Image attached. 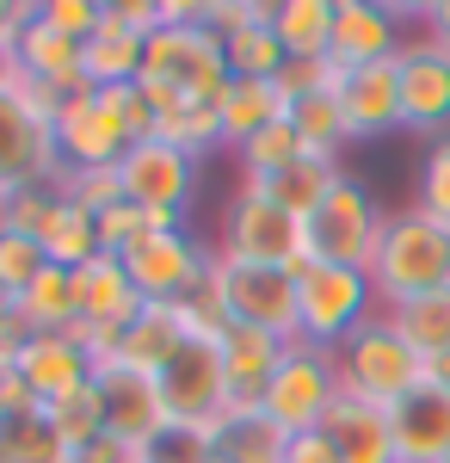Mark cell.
Listing matches in <instances>:
<instances>
[{
  "instance_id": "cell-1",
  "label": "cell",
  "mask_w": 450,
  "mask_h": 463,
  "mask_svg": "<svg viewBox=\"0 0 450 463\" xmlns=\"http://www.w3.org/2000/svg\"><path fill=\"white\" fill-rule=\"evenodd\" d=\"M370 285H377L382 309H401L414 297L450 290V229L432 222L426 211H389L382 241L370 253Z\"/></svg>"
},
{
  "instance_id": "cell-2",
  "label": "cell",
  "mask_w": 450,
  "mask_h": 463,
  "mask_svg": "<svg viewBox=\"0 0 450 463\" xmlns=\"http://www.w3.org/2000/svg\"><path fill=\"white\" fill-rule=\"evenodd\" d=\"M333 364H340V390L370 402V408H382V414L401 408L419 383H432V364L408 346V334L389 321V309L364 321L346 346L333 353Z\"/></svg>"
},
{
  "instance_id": "cell-3",
  "label": "cell",
  "mask_w": 450,
  "mask_h": 463,
  "mask_svg": "<svg viewBox=\"0 0 450 463\" xmlns=\"http://www.w3.org/2000/svg\"><path fill=\"white\" fill-rule=\"evenodd\" d=\"M370 316H382L370 272H358V266H321V260H309L296 272V340L303 346L340 353Z\"/></svg>"
},
{
  "instance_id": "cell-4",
  "label": "cell",
  "mask_w": 450,
  "mask_h": 463,
  "mask_svg": "<svg viewBox=\"0 0 450 463\" xmlns=\"http://www.w3.org/2000/svg\"><path fill=\"white\" fill-rule=\"evenodd\" d=\"M216 260L303 272V266H309L303 216H290L284 204H272V198H266V192H253V185H235V198L222 204V229H216Z\"/></svg>"
},
{
  "instance_id": "cell-5",
  "label": "cell",
  "mask_w": 450,
  "mask_h": 463,
  "mask_svg": "<svg viewBox=\"0 0 450 463\" xmlns=\"http://www.w3.org/2000/svg\"><path fill=\"white\" fill-rule=\"evenodd\" d=\"M142 80L173 93V99H222L229 87V50L210 19H185V25H161L148 37V62Z\"/></svg>"
},
{
  "instance_id": "cell-6",
  "label": "cell",
  "mask_w": 450,
  "mask_h": 463,
  "mask_svg": "<svg viewBox=\"0 0 450 463\" xmlns=\"http://www.w3.org/2000/svg\"><path fill=\"white\" fill-rule=\"evenodd\" d=\"M382 222L389 211H377V198H370V185L364 179H340L309 216H303V235H309V260L321 266H370V253L382 241Z\"/></svg>"
},
{
  "instance_id": "cell-7",
  "label": "cell",
  "mask_w": 450,
  "mask_h": 463,
  "mask_svg": "<svg viewBox=\"0 0 450 463\" xmlns=\"http://www.w3.org/2000/svg\"><path fill=\"white\" fill-rule=\"evenodd\" d=\"M340 364H333V353H321V346H290L284 353V364L272 371V383H266V414H272L277 427L290 432H321V420L333 414V402H340Z\"/></svg>"
},
{
  "instance_id": "cell-8",
  "label": "cell",
  "mask_w": 450,
  "mask_h": 463,
  "mask_svg": "<svg viewBox=\"0 0 450 463\" xmlns=\"http://www.w3.org/2000/svg\"><path fill=\"white\" fill-rule=\"evenodd\" d=\"M124 260V272H130V285L142 290V303H185L192 290L204 285L210 260L216 248H204L185 222H167V229H155V235H142L130 253H117Z\"/></svg>"
},
{
  "instance_id": "cell-9",
  "label": "cell",
  "mask_w": 450,
  "mask_h": 463,
  "mask_svg": "<svg viewBox=\"0 0 450 463\" xmlns=\"http://www.w3.org/2000/svg\"><path fill=\"white\" fill-rule=\"evenodd\" d=\"M117 185H124V204L148 211L155 222H185V204L198 192V161L148 137V143H130V155L117 161Z\"/></svg>"
},
{
  "instance_id": "cell-10",
  "label": "cell",
  "mask_w": 450,
  "mask_h": 463,
  "mask_svg": "<svg viewBox=\"0 0 450 463\" xmlns=\"http://www.w3.org/2000/svg\"><path fill=\"white\" fill-rule=\"evenodd\" d=\"M401 69V130H419L432 143L450 137V50L432 32H414L395 56Z\"/></svg>"
},
{
  "instance_id": "cell-11",
  "label": "cell",
  "mask_w": 450,
  "mask_h": 463,
  "mask_svg": "<svg viewBox=\"0 0 450 463\" xmlns=\"http://www.w3.org/2000/svg\"><path fill=\"white\" fill-rule=\"evenodd\" d=\"M155 383H161V402L173 414V432H204L210 420L229 414V371H222V353L210 340H192Z\"/></svg>"
},
{
  "instance_id": "cell-12",
  "label": "cell",
  "mask_w": 450,
  "mask_h": 463,
  "mask_svg": "<svg viewBox=\"0 0 450 463\" xmlns=\"http://www.w3.org/2000/svg\"><path fill=\"white\" fill-rule=\"evenodd\" d=\"M93 383H99V402H105V432L130 439V445H142V451H161V445L173 439V414H167L155 377L124 371V364H99Z\"/></svg>"
},
{
  "instance_id": "cell-13",
  "label": "cell",
  "mask_w": 450,
  "mask_h": 463,
  "mask_svg": "<svg viewBox=\"0 0 450 463\" xmlns=\"http://www.w3.org/2000/svg\"><path fill=\"white\" fill-rule=\"evenodd\" d=\"M56 155L69 174H105L130 155V130L117 124V111L99 99V87L74 93L69 111L56 118Z\"/></svg>"
},
{
  "instance_id": "cell-14",
  "label": "cell",
  "mask_w": 450,
  "mask_h": 463,
  "mask_svg": "<svg viewBox=\"0 0 450 463\" xmlns=\"http://www.w3.org/2000/svg\"><path fill=\"white\" fill-rule=\"evenodd\" d=\"M222 272V297H229V316L247 327H266L277 340H296V272L284 266H235V260H216Z\"/></svg>"
},
{
  "instance_id": "cell-15",
  "label": "cell",
  "mask_w": 450,
  "mask_h": 463,
  "mask_svg": "<svg viewBox=\"0 0 450 463\" xmlns=\"http://www.w3.org/2000/svg\"><path fill=\"white\" fill-rule=\"evenodd\" d=\"M62 155H56V124H43L19 99H0V198L25 185H56Z\"/></svg>"
},
{
  "instance_id": "cell-16",
  "label": "cell",
  "mask_w": 450,
  "mask_h": 463,
  "mask_svg": "<svg viewBox=\"0 0 450 463\" xmlns=\"http://www.w3.org/2000/svg\"><path fill=\"white\" fill-rule=\"evenodd\" d=\"M401 6L382 0H333V69H370L401 56Z\"/></svg>"
},
{
  "instance_id": "cell-17",
  "label": "cell",
  "mask_w": 450,
  "mask_h": 463,
  "mask_svg": "<svg viewBox=\"0 0 450 463\" xmlns=\"http://www.w3.org/2000/svg\"><path fill=\"white\" fill-rule=\"evenodd\" d=\"M340 118H346L352 143H377L389 130H401V69L370 62V69H340Z\"/></svg>"
},
{
  "instance_id": "cell-18",
  "label": "cell",
  "mask_w": 450,
  "mask_h": 463,
  "mask_svg": "<svg viewBox=\"0 0 450 463\" xmlns=\"http://www.w3.org/2000/svg\"><path fill=\"white\" fill-rule=\"evenodd\" d=\"M296 340H277L266 327H247L235 321L222 340H216V353H222V371H229V414H247V408H259L266 402V383H272V371L284 364Z\"/></svg>"
},
{
  "instance_id": "cell-19",
  "label": "cell",
  "mask_w": 450,
  "mask_h": 463,
  "mask_svg": "<svg viewBox=\"0 0 450 463\" xmlns=\"http://www.w3.org/2000/svg\"><path fill=\"white\" fill-rule=\"evenodd\" d=\"M192 321H185V303H142V316L117 334V358L124 371H142V377H161L185 346H192Z\"/></svg>"
},
{
  "instance_id": "cell-20",
  "label": "cell",
  "mask_w": 450,
  "mask_h": 463,
  "mask_svg": "<svg viewBox=\"0 0 450 463\" xmlns=\"http://www.w3.org/2000/svg\"><path fill=\"white\" fill-rule=\"evenodd\" d=\"M74 316H80L74 327H130L142 316V290L130 285L117 253L74 266Z\"/></svg>"
},
{
  "instance_id": "cell-21",
  "label": "cell",
  "mask_w": 450,
  "mask_h": 463,
  "mask_svg": "<svg viewBox=\"0 0 450 463\" xmlns=\"http://www.w3.org/2000/svg\"><path fill=\"white\" fill-rule=\"evenodd\" d=\"M395 463H445L450 458V390L419 383L401 408H389Z\"/></svg>"
},
{
  "instance_id": "cell-22",
  "label": "cell",
  "mask_w": 450,
  "mask_h": 463,
  "mask_svg": "<svg viewBox=\"0 0 450 463\" xmlns=\"http://www.w3.org/2000/svg\"><path fill=\"white\" fill-rule=\"evenodd\" d=\"M19 377L37 390L43 408H56L62 395L93 383V358H87V346L74 334H32L25 353H19Z\"/></svg>"
},
{
  "instance_id": "cell-23",
  "label": "cell",
  "mask_w": 450,
  "mask_h": 463,
  "mask_svg": "<svg viewBox=\"0 0 450 463\" xmlns=\"http://www.w3.org/2000/svg\"><path fill=\"white\" fill-rule=\"evenodd\" d=\"M185 439H198L210 458H235V463H284V451H290V432L277 427L266 408L222 414V420H210L204 432H185Z\"/></svg>"
},
{
  "instance_id": "cell-24",
  "label": "cell",
  "mask_w": 450,
  "mask_h": 463,
  "mask_svg": "<svg viewBox=\"0 0 450 463\" xmlns=\"http://www.w3.org/2000/svg\"><path fill=\"white\" fill-rule=\"evenodd\" d=\"M327 445L340 463H395V432H389V414L358 402V395H340L333 414L321 420Z\"/></svg>"
},
{
  "instance_id": "cell-25",
  "label": "cell",
  "mask_w": 450,
  "mask_h": 463,
  "mask_svg": "<svg viewBox=\"0 0 450 463\" xmlns=\"http://www.w3.org/2000/svg\"><path fill=\"white\" fill-rule=\"evenodd\" d=\"M19 69L37 74V80H62V87H87V43L69 32H56L43 13H37L32 0V19H25V32H19Z\"/></svg>"
},
{
  "instance_id": "cell-26",
  "label": "cell",
  "mask_w": 450,
  "mask_h": 463,
  "mask_svg": "<svg viewBox=\"0 0 450 463\" xmlns=\"http://www.w3.org/2000/svg\"><path fill=\"white\" fill-rule=\"evenodd\" d=\"M216 106H222V137H229V148L253 143L259 130H272V124L290 118V99H284L277 80H241V74H229V87H222Z\"/></svg>"
},
{
  "instance_id": "cell-27",
  "label": "cell",
  "mask_w": 450,
  "mask_h": 463,
  "mask_svg": "<svg viewBox=\"0 0 450 463\" xmlns=\"http://www.w3.org/2000/svg\"><path fill=\"white\" fill-rule=\"evenodd\" d=\"M272 32L290 62H314L333 50V0H277Z\"/></svg>"
},
{
  "instance_id": "cell-28",
  "label": "cell",
  "mask_w": 450,
  "mask_h": 463,
  "mask_svg": "<svg viewBox=\"0 0 450 463\" xmlns=\"http://www.w3.org/2000/svg\"><path fill=\"white\" fill-rule=\"evenodd\" d=\"M340 179H346V167H340V161H309V155H303L296 167H284V174H272V179H241V185L266 192V198H272V204H284L290 216H309L314 204L340 185Z\"/></svg>"
},
{
  "instance_id": "cell-29",
  "label": "cell",
  "mask_w": 450,
  "mask_h": 463,
  "mask_svg": "<svg viewBox=\"0 0 450 463\" xmlns=\"http://www.w3.org/2000/svg\"><path fill=\"white\" fill-rule=\"evenodd\" d=\"M13 309H19V321H25L32 334H69L74 321H80L74 316V272L69 266H43V279H37Z\"/></svg>"
},
{
  "instance_id": "cell-30",
  "label": "cell",
  "mask_w": 450,
  "mask_h": 463,
  "mask_svg": "<svg viewBox=\"0 0 450 463\" xmlns=\"http://www.w3.org/2000/svg\"><path fill=\"white\" fill-rule=\"evenodd\" d=\"M161 143L185 148L192 161H210L216 148H229V137H222V106L216 99H179L161 118Z\"/></svg>"
},
{
  "instance_id": "cell-31",
  "label": "cell",
  "mask_w": 450,
  "mask_h": 463,
  "mask_svg": "<svg viewBox=\"0 0 450 463\" xmlns=\"http://www.w3.org/2000/svg\"><path fill=\"white\" fill-rule=\"evenodd\" d=\"M389 321L408 334V346H414L426 364H438L450 358V290H432V297H414V303H401V309H389Z\"/></svg>"
},
{
  "instance_id": "cell-32",
  "label": "cell",
  "mask_w": 450,
  "mask_h": 463,
  "mask_svg": "<svg viewBox=\"0 0 450 463\" xmlns=\"http://www.w3.org/2000/svg\"><path fill=\"white\" fill-rule=\"evenodd\" d=\"M290 124H296V137H303V155L309 161H340L352 143L346 118H340V99L333 93H309V99H296L290 106Z\"/></svg>"
},
{
  "instance_id": "cell-33",
  "label": "cell",
  "mask_w": 450,
  "mask_h": 463,
  "mask_svg": "<svg viewBox=\"0 0 450 463\" xmlns=\"http://www.w3.org/2000/svg\"><path fill=\"white\" fill-rule=\"evenodd\" d=\"M0 463H69V439L50 427V414L0 420Z\"/></svg>"
},
{
  "instance_id": "cell-34",
  "label": "cell",
  "mask_w": 450,
  "mask_h": 463,
  "mask_svg": "<svg viewBox=\"0 0 450 463\" xmlns=\"http://www.w3.org/2000/svg\"><path fill=\"white\" fill-rule=\"evenodd\" d=\"M296 161H303V137H296V124H290V118L272 124V130H259L253 143L235 148L241 179H272V174H284V167H296Z\"/></svg>"
},
{
  "instance_id": "cell-35",
  "label": "cell",
  "mask_w": 450,
  "mask_h": 463,
  "mask_svg": "<svg viewBox=\"0 0 450 463\" xmlns=\"http://www.w3.org/2000/svg\"><path fill=\"white\" fill-rule=\"evenodd\" d=\"M43 253H50V266H87V260H99V216H87L80 204H62L56 216V229L43 235Z\"/></svg>"
},
{
  "instance_id": "cell-36",
  "label": "cell",
  "mask_w": 450,
  "mask_h": 463,
  "mask_svg": "<svg viewBox=\"0 0 450 463\" xmlns=\"http://www.w3.org/2000/svg\"><path fill=\"white\" fill-rule=\"evenodd\" d=\"M43 266H50L43 241L0 229V309H13V303H19V297H25L37 279H43Z\"/></svg>"
},
{
  "instance_id": "cell-37",
  "label": "cell",
  "mask_w": 450,
  "mask_h": 463,
  "mask_svg": "<svg viewBox=\"0 0 450 463\" xmlns=\"http://www.w3.org/2000/svg\"><path fill=\"white\" fill-rule=\"evenodd\" d=\"M62 192L56 185H25V192H13L6 204H0V229H13V235H32L43 241L50 229H56V216H62Z\"/></svg>"
},
{
  "instance_id": "cell-38",
  "label": "cell",
  "mask_w": 450,
  "mask_h": 463,
  "mask_svg": "<svg viewBox=\"0 0 450 463\" xmlns=\"http://www.w3.org/2000/svg\"><path fill=\"white\" fill-rule=\"evenodd\" d=\"M43 414H50V427L69 439V451L105 432V402H99V383H87V390L62 395V402H56V408H43Z\"/></svg>"
},
{
  "instance_id": "cell-39",
  "label": "cell",
  "mask_w": 450,
  "mask_h": 463,
  "mask_svg": "<svg viewBox=\"0 0 450 463\" xmlns=\"http://www.w3.org/2000/svg\"><path fill=\"white\" fill-rule=\"evenodd\" d=\"M99 99L117 111V124L130 130V143H148V137H161V99H155L142 80H130V87H105Z\"/></svg>"
},
{
  "instance_id": "cell-40",
  "label": "cell",
  "mask_w": 450,
  "mask_h": 463,
  "mask_svg": "<svg viewBox=\"0 0 450 463\" xmlns=\"http://www.w3.org/2000/svg\"><path fill=\"white\" fill-rule=\"evenodd\" d=\"M414 211H426L432 222H445V229H450V137H445V143H432V148H426V161H419Z\"/></svg>"
},
{
  "instance_id": "cell-41",
  "label": "cell",
  "mask_w": 450,
  "mask_h": 463,
  "mask_svg": "<svg viewBox=\"0 0 450 463\" xmlns=\"http://www.w3.org/2000/svg\"><path fill=\"white\" fill-rule=\"evenodd\" d=\"M56 192H62L69 204H80L87 216H105L111 204H124V185H117V167H105V174H69V167H62V179H56Z\"/></svg>"
},
{
  "instance_id": "cell-42",
  "label": "cell",
  "mask_w": 450,
  "mask_h": 463,
  "mask_svg": "<svg viewBox=\"0 0 450 463\" xmlns=\"http://www.w3.org/2000/svg\"><path fill=\"white\" fill-rule=\"evenodd\" d=\"M155 229H167V222H155V216L136 211V204H111V211L99 216V248L105 253H130L142 235H155Z\"/></svg>"
},
{
  "instance_id": "cell-43",
  "label": "cell",
  "mask_w": 450,
  "mask_h": 463,
  "mask_svg": "<svg viewBox=\"0 0 450 463\" xmlns=\"http://www.w3.org/2000/svg\"><path fill=\"white\" fill-rule=\"evenodd\" d=\"M37 13L56 25V32H69V37H87L99 32V19H105V0H37Z\"/></svg>"
},
{
  "instance_id": "cell-44",
  "label": "cell",
  "mask_w": 450,
  "mask_h": 463,
  "mask_svg": "<svg viewBox=\"0 0 450 463\" xmlns=\"http://www.w3.org/2000/svg\"><path fill=\"white\" fill-rule=\"evenodd\" d=\"M161 458V451H142L130 439H117V432H99V439H87V445H74L69 463H148Z\"/></svg>"
},
{
  "instance_id": "cell-45",
  "label": "cell",
  "mask_w": 450,
  "mask_h": 463,
  "mask_svg": "<svg viewBox=\"0 0 450 463\" xmlns=\"http://www.w3.org/2000/svg\"><path fill=\"white\" fill-rule=\"evenodd\" d=\"M19 414H43V402H37V390L19 377V364H6V371H0V420H19Z\"/></svg>"
},
{
  "instance_id": "cell-46",
  "label": "cell",
  "mask_w": 450,
  "mask_h": 463,
  "mask_svg": "<svg viewBox=\"0 0 450 463\" xmlns=\"http://www.w3.org/2000/svg\"><path fill=\"white\" fill-rule=\"evenodd\" d=\"M25 340H32V327L19 321V309H0V371H6V364H19Z\"/></svg>"
},
{
  "instance_id": "cell-47",
  "label": "cell",
  "mask_w": 450,
  "mask_h": 463,
  "mask_svg": "<svg viewBox=\"0 0 450 463\" xmlns=\"http://www.w3.org/2000/svg\"><path fill=\"white\" fill-rule=\"evenodd\" d=\"M284 463H340V458H333L327 432H296V439H290V451H284Z\"/></svg>"
},
{
  "instance_id": "cell-48",
  "label": "cell",
  "mask_w": 450,
  "mask_h": 463,
  "mask_svg": "<svg viewBox=\"0 0 450 463\" xmlns=\"http://www.w3.org/2000/svg\"><path fill=\"white\" fill-rule=\"evenodd\" d=\"M25 19H32V0H0V43H19Z\"/></svg>"
},
{
  "instance_id": "cell-49",
  "label": "cell",
  "mask_w": 450,
  "mask_h": 463,
  "mask_svg": "<svg viewBox=\"0 0 450 463\" xmlns=\"http://www.w3.org/2000/svg\"><path fill=\"white\" fill-rule=\"evenodd\" d=\"M419 32H432L438 43L450 50V0H432V6H419Z\"/></svg>"
},
{
  "instance_id": "cell-50",
  "label": "cell",
  "mask_w": 450,
  "mask_h": 463,
  "mask_svg": "<svg viewBox=\"0 0 450 463\" xmlns=\"http://www.w3.org/2000/svg\"><path fill=\"white\" fill-rule=\"evenodd\" d=\"M19 80H25L19 50H13V43H0V99H13V93H19Z\"/></svg>"
},
{
  "instance_id": "cell-51",
  "label": "cell",
  "mask_w": 450,
  "mask_h": 463,
  "mask_svg": "<svg viewBox=\"0 0 450 463\" xmlns=\"http://www.w3.org/2000/svg\"><path fill=\"white\" fill-rule=\"evenodd\" d=\"M432 383H438V390H450V358H438V364H432Z\"/></svg>"
},
{
  "instance_id": "cell-52",
  "label": "cell",
  "mask_w": 450,
  "mask_h": 463,
  "mask_svg": "<svg viewBox=\"0 0 450 463\" xmlns=\"http://www.w3.org/2000/svg\"><path fill=\"white\" fill-rule=\"evenodd\" d=\"M204 463H235V458H204Z\"/></svg>"
},
{
  "instance_id": "cell-53",
  "label": "cell",
  "mask_w": 450,
  "mask_h": 463,
  "mask_svg": "<svg viewBox=\"0 0 450 463\" xmlns=\"http://www.w3.org/2000/svg\"><path fill=\"white\" fill-rule=\"evenodd\" d=\"M148 463H167V458H148Z\"/></svg>"
},
{
  "instance_id": "cell-54",
  "label": "cell",
  "mask_w": 450,
  "mask_h": 463,
  "mask_svg": "<svg viewBox=\"0 0 450 463\" xmlns=\"http://www.w3.org/2000/svg\"><path fill=\"white\" fill-rule=\"evenodd\" d=\"M0 204H6V198H0Z\"/></svg>"
},
{
  "instance_id": "cell-55",
  "label": "cell",
  "mask_w": 450,
  "mask_h": 463,
  "mask_svg": "<svg viewBox=\"0 0 450 463\" xmlns=\"http://www.w3.org/2000/svg\"><path fill=\"white\" fill-rule=\"evenodd\" d=\"M445 463H450V458H445Z\"/></svg>"
}]
</instances>
